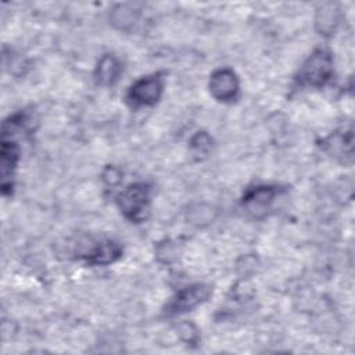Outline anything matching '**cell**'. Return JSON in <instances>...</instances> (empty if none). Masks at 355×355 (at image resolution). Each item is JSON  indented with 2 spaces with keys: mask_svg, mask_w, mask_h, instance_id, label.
Returning <instances> with one entry per match:
<instances>
[{
  "mask_svg": "<svg viewBox=\"0 0 355 355\" xmlns=\"http://www.w3.org/2000/svg\"><path fill=\"white\" fill-rule=\"evenodd\" d=\"M135 21V14L132 10L126 8L125 6L118 7V11L115 10L112 14V22L115 25H119V28L126 29L128 25H130Z\"/></svg>",
  "mask_w": 355,
  "mask_h": 355,
  "instance_id": "8fae6325",
  "label": "cell"
},
{
  "mask_svg": "<svg viewBox=\"0 0 355 355\" xmlns=\"http://www.w3.org/2000/svg\"><path fill=\"white\" fill-rule=\"evenodd\" d=\"M333 75V58L326 50H316L302 64L298 71L297 80L302 86L322 87Z\"/></svg>",
  "mask_w": 355,
  "mask_h": 355,
  "instance_id": "6da1fadb",
  "label": "cell"
},
{
  "mask_svg": "<svg viewBox=\"0 0 355 355\" xmlns=\"http://www.w3.org/2000/svg\"><path fill=\"white\" fill-rule=\"evenodd\" d=\"M19 148L15 140L7 135H1V150H0V173H1V187L6 194L11 187V179L18 162Z\"/></svg>",
  "mask_w": 355,
  "mask_h": 355,
  "instance_id": "8992f818",
  "label": "cell"
},
{
  "mask_svg": "<svg viewBox=\"0 0 355 355\" xmlns=\"http://www.w3.org/2000/svg\"><path fill=\"white\" fill-rule=\"evenodd\" d=\"M150 201V187L144 183L129 184L119 196L118 205L122 214L133 220L140 222L144 219Z\"/></svg>",
  "mask_w": 355,
  "mask_h": 355,
  "instance_id": "7a4b0ae2",
  "label": "cell"
},
{
  "mask_svg": "<svg viewBox=\"0 0 355 355\" xmlns=\"http://www.w3.org/2000/svg\"><path fill=\"white\" fill-rule=\"evenodd\" d=\"M209 92L219 101H230L239 93V79L230 69H218L211 75Z\"/></svg>",
  "mask_w": 355,
  "mask_h": 355,
  "instance_id": "5b68a950",
  "label": "cell"
},
{
  "mask_svg": "<svg viewBox=\"0 0 355 355\" xmlns=\"http://www.w3.org/2000/svg\"><path fill=\"white\" fill-rule=\"evenodd\" d=\"M121 71H122V68H121L119 61L114 55L105 54V55H103V58L98 61V64L96 67L94 78L100 85L110 86L118 80Z\"/></svg>",
  "mask_w": 355,
  "mask_h": 355,
  "instance_id": "9c48e42d",
  "label": "cell"
},
{
  "mask_svg": "<svg viewBox=\"0 0 355 355\" xmlns=\"http://www.w3.org/2000/svg\"><path fill=\"white\" fill-rule=\"evenodd\" d=\"M190 146L197 153H207L211 148V139H209V136L207 133H197L191 139Z\"/></svg>",
  "mask_w": 355,
  "mask_h": 355,
  "instance_id": "7c38bea8",
  "label": "cell"
},
{
  "mask_svg": "<svg viewBox=\"0 0 355 355\" xmlns=\"http://www.w3.org/2000/svg\"><path fill=\"white\" fill-rule=\"evenodd\" d=\"M161 93H162V79L159 78L158 73L150 75L136 80L130 86L128 92V100L135 107L153 105L159 100Z\"/></svg>",
  "mask_w": 355,
  "mask_h": 355,
  "instance_id": "277c9868",
  "label": "cell"
},
{
  "mask_svg": "<svg viewBox=\"0 0 355 355\" xmlns=\"http://www.w3.org/2000/svg\"><path fill=\"white\" fill-rule=\"evenodd\" d=\"M211 294V288L207 284H193L189 287H184L179 290L175 297L171 300V302L166 305V312L171 315H178V313H184L204 301L208 300Z\"/></svg>",
  "mask_w": 355,
  "mask_h": 355,
  "instance_id": "3957f363",
  "label": "cell"
},
{
  "mask_svg": "<svg viewBox=\"0 0 355 355\" xmlns=\"http://www.w3.org/2000/svg\"><path fill=\"white\" fill-rule=\"evenodd\" d=\"M122 251L121 247L111 241V240H103L96 241L89 245L87 250L82 251L79 255L86 259V262L93 265H108L116 261L121 257Z\"/></svg>",
  "mask_w": 355,
  "mask_h": 355,
  "instance_id": "ba28073f",
  "label": "cell"
},
{
  "mask_svg": "<svg viewBox=\"0 0 355 355\" xmlns=\"http://www.w3.org/2000/svg\"><path fill=\"white\" fill-rule=\"evenodd\" d=\"M316 24L320 26V32L327 35L331 31H334V26L337 25V11L331 4L326 6L322 11H319Z\"/></svg>",
  "mask_w": 355,
  "mask_h": 355,
  "instance_id": "30bf717a",
  "label": "cell"
},
{
  "mask_svg": "<svg viewBox=\"0 0 355 355\" xmlns=\"http://www.w3.org/2000/svg\"><path fill=\"white\" fill-rule=\"evenodd\" d=\"M277 193L279 189L275 186H258L245 193L243 204L254 216H262L268 212Z\"/></svg>",
  "mask_w": 355,
  "mask_h": 355,
  "instance_id": "52a82bcc",
  "label": "cell"
}]
</instances>
